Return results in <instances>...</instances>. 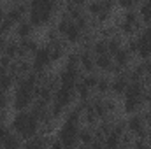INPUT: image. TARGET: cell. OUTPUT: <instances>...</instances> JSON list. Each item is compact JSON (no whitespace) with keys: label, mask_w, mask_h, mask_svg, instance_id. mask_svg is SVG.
<instances>
[{"label":"cell","mask_w":151,"mask_h":149,"mask_svg":"<svg viewBox=\"0 0 151 149\" xmlns=\"http://www.w3.org/2000/svg\"><path fill=\"white\" fill-rule=\"evenodd\" d=\"M135 28H137V27H134V25H130V23H125V21L121 23V30H123L125 34H132Z\"/></svg>","instance_id":"836d02e7"},{"label":"cell","mask_w":151,"mask_h":149,"mask_svg":"<svg viewBox=\"0 0 151 149\" xmlns=\"http://www.w3.org/2000/svg\"><path fill=\"white\" fill-rule=\"evenodd\" d=\"M51 149H63V144H62L60 140H55V142L51 144Z\"/></svg>","instance_id":"60d3db41"},{"label":"cell","mask_w":151,"mask_h":149,"mask_svg":"<svg viewBox=\"0 0 151 149\" xmlns=\"http://www.w3.org/2000/svg\"><path fill=\"white\" fill-rule=\"evenodd\" d=\"M11 27H12V21L11 19H4V21H0V34L4 35V34H9L11 32Z\"/></svg>","instance_id":"4dcf8cb0"},{"label":"cell","mask_w":151,"mask_h":149,"mask_svg":"<svg viewBox=\"0 0 151 149\" xmlns=\"http://www.w3.org/2000/svg\"><path fill=\"white\" fill-rule=\"evenodd\" d=\"M144 86L139 81H132L127 88V95H125V111L127 112H135L139 109V105L144 100Z\"/></svg>","instance_id":"277c9868"},{"label":"cell","mask_w":151,"mask_h":149,"mask_svg":"<svg viewBox=\"0 0 151 149\" xmlns=\"http://www.w3.org/2000/svg\"><path fill=\"white\" fill-rule=\"evenodd\" d=\"M137 53L142 56V58H150L151 56V27H148L141 37L137 39Z\"/></svg>","instance_id":"52a82bcc"},{"label":"cell","mask_w":151,"mask_h":149,"mask_svg":"<svg viewBox=\"0 0 151 149\" xmlns=\"http://www.w3.org/2000/svg\"><path fill=\"white\" fill-rule=\"evenodd\" d=\"M137 40H130L128 42V53H134V51H137Z\"/></svg>","instance_id":"d590c367"},{"label":"cell","mask_w":151,"mask_h":149,"mask_svg":"<svg viewBox=\"0 0 151 149\" xmlns=\"http://www.w3.org/2000/svg\"><path fill=\"white\" fill-rule=\"evenodd\" d=\"M5 18H7V12H5V9L0 5V21H4Z\"/></svg>","instance_id":"b9f144b4"},{"label":"cell","mask_w":151,"mask_h":149,"mask_svg":"<svg viewBox=\"0 0 151 149\" xmlns=\"http://www.w3.org/2000/svg\"><path fill=\"white\" fill-rule=\"evenodd\" d=\"M128 130L139 137H144L146 135V123H144V117L142 116H132L128 119Z\"/></svg>","instance_id":"30bf717a"},{"label":"cell","mask_w":151,"mask_h":149,"mask_svg":"<svg viewBox=\"0 0 151 149\" xmlns=\"http://www.w3.org/2000/svg\"><path fill=\"white\" fill-rule=\"evenodd\" d=\"M76 90H77L81 100H88V97H90V88H86L83 82H79V84H76Z\"/></svg>","instance_id":"4316f807"},{"label":"cell","mask_w":151,"mask_h":149,"mask_svg":"<svg viewBox=\"0 0 151 149\" xmlns=\"http://www.w3.org/2000/svg\"><path fill=\"white\" fill-rule=\"evenodd\" d=\"M5 107H7V93L5 90L0 88V109H5Z\"/></svg>","instance_id":"d6a6232c"},{"label":"cell","mask_w":151,"mask_h":149,"mask_svg":"<svg viewBox=\"0 0 151 149\" xmlns=\"http://www.w3.org/2000/svg\"><path fill=\"white\" fill-rule=\"evenodd\" d=\"M76 84H77V70L76 67H69L60 74V86L63 88H69V90H76Z\"/></svg>","instance_id":"ba28073f"},{"label":"cell","mask_w":151,"mask_h":149,"mask_svg":"<svg viewBox=\"0 0 151 149\" xmlns=\"http://www.w3.org/2000/svg\"><path fill=\"white\" fill-rule=\"evenodd\" d=\"M12 128L25 139H34L39 128V119L32 112H18L12 119Z\"/></svg>","instance_id":"7a4b0ae2"},{"label":"cell","mask_w":151,"mask_h":149,"mask_svg":"<svg viewBox=\"0 0 151 149\" xmlns=\"http://www.w3.org/2000/svg\"><path fill=\"white\" fill-rule=\"evenodd\" d=\"M91 149H104V140L95 139V140L91 142Z\"/></svg>","instance_id":"e575fe53"},{"label":"cell","mask_w":151,"mask_h":149,"mask_svg":"<svg viewBox=\"0 0 151 149\" xmlns=\"http://www.w3.org/2000/svg\"><path fill=\"white\" fill-rule=\"evenodd\" d=\"M81 82H83L86 88H90V90H91L93 86H97V82H99V77H95L93 74H90V75H86V77H84Z\"/></svg>","instance_id":"f1b7e54d"},{"label":"cell","mask_w":151,"mask_h":149,"mask_svg":"<svg viewBox=\"0 0 151 149\" xmlns=\"http://www.w3.org/2000/svg\"><path fill=\"white\" fill-rule=\"evenodd\" d=\"M25 11H27V5H25V4H12V5L7 9V19H11L12 23H14V21H19L21 16L25 14Z\"/></svg>","instance_id":"8fae6325"},{"label":"cell","mask_w":151,"mask_h":149,"mask_svg":"<svg viewBox=\"0 0 151 149\" xmlns=\"http://www.w3.org/2000/svg\"><path fill=\"white\" fill-rule=\"evenodd\" d=\"M102 11H104V2H93V4L88 5V12L93 14V16H99Z\"/></svg>","instance_id":"603a6c76"},{"label":"cell","mask_w":151,"mask_h":149,"mask_svg":"<svg viewBox=\"0 0 151 149\" xmlns=\"http://www.w3.org/2000/svg\"><path fill=\"white\" fill-rule=\"evenodd\" d=\"M134 149H148V148H146V142H144V140H137Z\"/></svg>","instance_id":"f35d334b"},{"label":"cell","mask_w":151,"mask_h":149,"mask_svg":"<svg viewBox=\"0 0 151 149\" xmlns=\"http://www.w3.org/2000/svg\"><path fill=\"white\" fill-rule=\"evenodd\" d=\"M56 4L51 0H35L30 4V23L32 25H44L49 21Z\"/></svg>","instance_id":"3957f363"},{"label":"cell","mask_w":151,"mask_h":149,"mask_svg":"<svg viewBox=\"0 0 151 149\" xmlns=\"http://www.w3.org/2000/svg\"><path fill=\"white\" fill-rule=\"evenodd\" d=\"M19 46H21V51L23 53L37 51V42L35 40H30V39H23V42H19Z\"/></svg>","instance_id":"7402d4cb"},{"label":"cell","mask_w":151,"mask_h":149,"mask_svg":"<svg viewBox=\"0 0 151 149\" xmlns=\"http://www.w3.org/2000/svg\"><path fill=\"white\" fill-rule=\"evenodd\" d=\"M139 14H141V18H142L146 23H151V0L150 2H144V4L141 5Z\"/></svg>","instance_id":"ffe728a7"},{"label":"cell","mask_w":151,"mask_h":149,"mask_svg":"<svg viewBox=\"0 0 151 149\" xmlns=\"http://www.w3.org/2000/svg\"><path fill=\"white\" fill-rule=\"evenodd\" d=\"M4 149H19V140L14 135H9V139L4 142Z\"/></svg>","instance_id":"484cf974"},{"label":"cell","mask_w":151,"mask_h":149,"mask_svg":"<svg viewBox=\"0 0 151 149\" xmlns=\"http://www.w3.org/2000/svg\"><path fill=\"white\" fill-rule=\"evenodd\" d=\"M79 140V132H77V126L74 123H69L65 121V125L62 126L60 130V142L63 144V148L72 149L76 146V142Z\"/></svg>","instance_id":"5b68a950"},{"label":"cell","mask_w":151,"mask_h":149,"mask_svg":"<svg viewBox=\"0 0 151 149\" xmlns=\"http://www.w3.org/2000/svg\"><path fill=\"white\" fill-rule=\"evenodd\" d=\"M79 140L84 142V144H91L95 140V135L90 130H83V132H79Z\"/></svg>","instance_id":"d4e9b609"},{"label":"cell","mask_w":151,"mask_h":149,"mask_svg":"<svg viewBox=\"0 0 151 149\" xmlns=\"http://www.w3.org/2000/svg\"><path fill=\"white\" fill-rule=\"evenodd\" d=\"M95 65L99 69H102V70H111L113 69V58L109 54H100V56H97Z\"/></svg>","instance_id":"2e32d148"},{"label":"cell","mask_w":151,"mask_h":149,"mask_svg":"<svg viewBox=\"0 0 151 149\" xmlns=\"http://www.w3.org/2000/svg\"><path fill=\"white\" fill-rule=\"evenodd\" d=\"M37 82H39L37 74H28L19 81V86H18L16 95H14V107H16L18 111L23 112L30 104H32L34 95H35Z\"/></svg>","instance_id":"6da1fadb"},{"label":"cell","mask_w":151,"mask_h":149,"mask_svg":"<svg viewBox=\"0 0 151 149\" xmlns=\"http://www.w3.org/2000/svg\"><path fill=\"white\" fill-rule=\"evenodd\" d=\"M128 60H130V53H128V49H119V51L114 54V62H116L118 67H125V65L128 63Z\"/></svg>","instance_id":"ac0fdd59"},{"label":"cell","mask_w":151,"mask_h":149,"mask_svg":"<svg viewBox=\"0 0 151 149\" xmlns=\"http://www.w3.org/2000/svg\"><path fill=\"white\" fill-rule=\"evenodd\" d=\"M5 47H7V42H5L4 39H0V56L5 54Z\"/></svg>","instance_id":"8d00e7d4"},{"label":"cell","mask_w":151,"mask_h":149,"mask_svg":"<svg viewBox=\"0 0 151 149\" xmlns=\"http://www.w3.org/2000/svg\"><path fill=\"white\" fill-rule=\"evenodd\" d=\"M79 63H81V65H83V69H84V70H88V72L95 67V60L91 58L90 51H83V53L79 54Z\"/></svg>","instance_id":"9a60e30c"},{"label":"cell","mask_w":151,"mask_h":149,"mask_svg":"<svg viewBox=\"0 0 151 149\" xmlns=\"http://www.w3.org/2000/svg\"><path fill=\"white\" fill-rule=\"evenodd\" d=\"M32 27H34V25H32L30 21H21V23L18 25V30H16V32H18V35H19V37L28 39V35H30V34H32V30H34Z\"/></svg>","instance_id":"d6986e66"},{"label":"cell","mask_w":151,"mask_h":149,"mask_svg":"<svg viewBox=\"0 0 151 149\" xmlns=\"http://www.w3.org/2000/svg\"><path fill=\"white\" fill-rule=\"evenodd\" d=\"M72 98H74V90H69V88H63V86H60L55 93V104H58L60 107L69 105L72 102Z\"/></svg>","instance_id":"9c48e42d"},{"label":"cell","mask_w":151,"mask_h":149,"mask_svg":"<svg viewBox=\"0 0 151 149\" xmlns=\"http://www.w3.org/2000/svg\"><path fill=\"white\" fill-rule=\"evenodd\" d=\"M144 74L151 77V60L150 62H146V65H144Z\"/></svg>","instance_id":"74e56055"},{"label":"cell","mask_w":151,"mask_h":149,"mask_svg":"<svg viewBox=\"0 0 151 149\" xmlns=\"http://www.w3.org/2000/svg\"><path fill=\"white\" fill-rule=\"evenodd\" d=\"M23 51H21V46L18 42H7V47H5V56H9L11 60L19 56Z\"/></svg>","instance_id":"e0dca14e"},{"label":"cell","mask_w":151,"mask_h":149,"mask_svg":"<svg viewBox=\"0 0 151 149\" xmlns=\"http://www.w3.org/2000/svg\"><path fill=\"white\" fill-rule=\"evenodd\" d=\"M97 88H99V91H102V93H106L109 88H111V82L107 81V79H104V77H100L99 79V82H97Z\"/></svg>","instance_id":"f546056e"},{"label":"cell","mask_w":151,"mask_h":149,"mask_svg":"<svg viewBox=\"0 0 151 149\" xmlns=\"http://www.w3.org/2000/svg\"><path fill=\"white\" fill-rule=\"evenodd\" d=\"M51 63V53H49V46L47 47H40L35 51V56H34V69H35V74H42L44 69Z\"/></svg>","instance_id":"8992f818"},{"label":"cell","mask_w":151,"mask_h":149,"mask_svg":"<svg viewBox=\"0 0 151 149\" xmlns=\"http://www.w3.org/2000/svg\"><path fill=\"white\" fill-rule=\"evenodd\" d=\"M119 49H121V47H119V40H118L116 37H113V39L107 40V51H109V54H113L114 56Z\"/></svg>","instance_id":"cb8c5ba5"},{"label":"cell","mask_w":151,"mask_h":149,"mask_svg":"<svg viewBox=\"0 0 151 149\" xmlns=\"http://www.w3.org/2000/svg\"><path fill=\"white\" fill-rule=\"evenodd\" d=\"M69 42H77V40H81V35H83V30L76 25V21H70V25L67 27V30H65V34H63Z\"/></svg>","instance_id":"7c38bea8"},{"label":"cell","mask_w":151,"mask_h":149,"mask_svg":"<svg viewBox=\"0 0 151 149\" xmlns=\"http://www.w3.org/2000/svg\"><path fill=\"white\" fill-rule=\"evenodd\" d=\"M127 88H128L127 75H118L113 82H111V90H113L114 93H123V91H127Z\"/></svg>","instance_id":"4fadbf2b"},{"label":"cell","mask_w":151,"mask_h":149,"mask_svg":"<svg viewBox=\"0 0 151 149\" xmlns=\"http://www.w3.org/2000/svg\"><path fill=\"white\" fill-rule=\"evenodd\" d=\"M9 135H11V133H9V130H7L4 125H0V144H2V146H4V142L9 139Z\"/></svg>","instance_id":"1f68e13d"},{"label":"cell","mask_w":151,"mask_h":149,"mask_svg":"<svg viewBox=\"0 0 151 149\" xmlns=\"http://www.w3.org/2000/svg\"><path fill=\"white\" fill-rule=\"evenodd\" d=\"M12 82H14V75L11 74V72H7L5 69L0 67V88L7 91V90L12 86Z\"/></svg>","instance_id":"5bb4252c"},{"label":"cell","mask_w":151,"mask_h":149,"mask_svg":"<svg viewBox=\"0 0 151 149\" xmlns=\"http://www.w3.org/2000/svg\"><path fill=\"white\" fill-rule=\"evenodd\" d=\"M83 149H86V148H83Z\"/></svg>","instance_id":"7bdbcfd3"},{"label":"cell","mask_w":151,"mask_h":149,"mask_svg":"<svg viewBox=\"0 0 151 149\" xmlns=\"http://www.w3.org/2000/svg\"><path fill=\"white\" fill-rule=\"evenodd\" d=\"M25 149H46V146H44V142L40 139H32V140L27 142Z\"/></svg>","instance_id":"83f0119b"},{"label":"cell","mask_w":151,"mask_h":149,"mask_svg":"<svg viewBox=\"0 0 151 149\" xmlns=\"http://www.w3.org/2000/svg\"><path fill=\"white\" fill-rule=\"evenodd\" d=\"M93 51L97 53V56H100V54H109V51H107V40H104V39L97 40L95 46H93Z\"/></svg>","instance_id":"44dd1931"},{"label":"cell","mask_w":151,"mask_h":149,"mask_svg":"<svg viewBox=\"0 0 151 149\" xmlns=\"http://www.w3.org/2000/svg\"><path fill=\"white\" fill-rule=\"evenodd\" d=\"M121 5H123V7H134V5H135V2H134V0H123V2H121Z\"/></svg>","instance_id":"ab89813d"}]
</instances>
